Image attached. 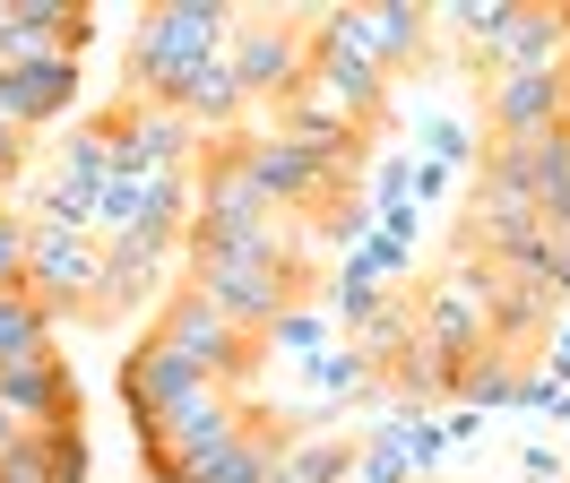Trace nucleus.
Instances as JSON below:
<instances>
[{"instance_id": "423d86ee", "label": "nucleus", "mask_w": 570, "mask_h": 483, "mask_svg": "<svg viewBox=\"0 0 570 483\" xmlns=\"http://www.w3.org/2000/svg\"><path fill=\"white\" fill-rule=\"evenodd\" d=\"M303 34H312V78H321L328 96H337L363 130H372V121L390 112V69H381L355 34H346V9H303Z\"/></svg>"}, {"instance_id": "f03ea898", "label": "nucleus", "mask_w": 570, "mask_h": 483, "mask_svg": "<svg viewBox=\"0 0 570 483\" xmlns=\"http://www.w3.org/2000/svg\"><path fill=\"white\" fill-rule=\"evenodd\" d=\"M415 337H424L441 363H475V354L493 345V259L459 250L450 268L432 276L424 310H415Z\"/></svg>"}, {"instance_id": "79ce46f5", "label": "nucleus", "mask_w": 570, "mask_h": 483, "mask_svg": "<svg viewBox=\"0 0 570 483\" xmlns=\"http://www.w3.org/2000/svg\"><path fill=\"white\" fill-rule=\"evenodd\" d=\"M0 18H9V9H0Z\"/></svg>"}, {"instance_id": "a878e982", "label": "nucleus", "mask_w": 570, "mask_h": 483, "mask_svg": "<svg viewBox=\"0 0 570 483\" xmlns=\"http://www.w3.org/2000/svg\"><path fill=\"white\" fill-rule=\"evenodd\" d=\"M406 345H415V310H406V303H381L372 319H363V345H355V354L372 363V372H390Z\"/></svg>"}, {"instance_id": "cd10ccee", "label": "nucleus", "mask_w": 570, "mask_h": 483, "mask_svg": "<svg viewBox=\"0 0 570 483\" xmlns=\"http://www.w3.org/2000/svg\"><path fill=\"white\" fill-rule=\"evenodd\" d=\"M510 18H519V0H450V9H432V27H459L475 43H493Z\"/></svg>"}, {"instance_id": "f257e3e1", "label": "nucleus", "mask_w": 570, "mask_h": 483, "mask_svg": "<svg viewBox=\"0 0 570 483\" xmlns=\"http://www.w3.org/2000/svg\"><path fill=\"white\" fill-rule=\"evenodd\" d=\"M234 18L243 9H225V0H156V9H139V27H130V87H139V103H174L181 78L234 43Z\"/></svg>"}, {"instance_id": "9d476101", "label": "nucleus", "mask_w": 570, "mask_h": 483, "mask_svg": "<svg viewBox=\"0 0 570 483\" xmlns=\"http://www.w3.org/2000/svg\"><path fill=\"white\" fill-rule=\"evenodd\" d=\"M52 423H78V379L61 354H36V363H0V448L27 441V432H52Z\"/></svg>"}, {"instance_id": "dca6fc26", "label": "nucleus", "mask_w": 570, "mask_h": 483, "mask_svg": "<svg viewBox=\"0 0 570 483\" xmlns=\"http://www.w3.org/2000/svg\"><path fill=\"white\" fill-rule=\"evenodd\" d=\"M493 138H544L570 121V78L562 69H519V78H493Z\"/></svg>"}, {"instance_id": "2eb2a0df", "label": "nucleus", "mask_w": 570, "mask_h": 483, "mask_svg": "<svg viewBox=\"0 0 570 483\" xmlns=\"http://www.w3.org/2000/svg\"><path fill=\"white\" fill-rule=\"evenodd\" d=\"M346 34H355L372 61L390 69H424V52H432V9H415V0H355L346 9Z\"/></svg>"}, {"instance_id": "5701e85b", "label": "nucleus", "mask_w": 570, "mask_h": 483, "mask_svg": "<svg viewBox=\"0 0 570 483\" xmlns=\"http://www.w3.org/2000/svg\"><path fill=\"white\" fill-rule=\"evenodd\" d=\"M519 379H528V372H519L501 345H484L475 363H459V388H450V397L475 406V414H493V406H519Z\"/></svg>"}, {"instance_id": "58836bf2", "label": "nucleus", "mask_w": 570, "mask_h": 483, "mask_svg": "<svg viewBox=\"0 0 570 483\" xmlns=\"http://www.w3.org/2000/svg\"><path fill=\"white\" fill-rule=\"evenodd\" d=\"M519 466H528V483H562V457H553V448H519Z\"/></svg>"}, {"instance_id": "f8f14e48", "label": "nucleus", "mask_w": 570, "mask_h": 483, "mask_svg": "<svg viewBox=\"0 0 570 483\" xmlns=\"http://www.w3.org/2000/svg\"><path fill=\"white\" fill-rule=\"evenodd\" d=\"M208 388H216V379L199 372L190 354H174L165 337H147L139 354L121 363V406H130V423H139V432H156V423H165L174 406H190V397H208Z\"/></svg>"}, {"instance_id": "412c9836", "label": "nucleus", "mask_w": 570, "mask_h": 483, "mask_svg": "<svg viewBox=\"0 0 570 483\" xmlns=\"http://www.w3.org/2000/svg\"><path fill=\"white\" fill-rule=\"evenodd\" d=\"M553 319H562V303L544 294V285H519V276H493V345L519 363L535 337H553Z\"/></svg>"}, {"instance_id": "bb28decb", "label": "nucleus", "mask_w": 570, "mask_h": 483, "mask_svg": "<svg viewBox=\"0 0 570 483\" xmlns=\"http://www.w3.org/2000/svg\"><path fill=\"white\" fill-rule=\"evenodd\" d=\"M61 172H78V181H96V190H105L112 172V121H78L70 130V147H61Z\"/></svg>"}, {"instance_id": "0eeeda50", "label": "nucleus", "mask_w": 570, "mask_h": 483, "mask_svg": "<svg viewBox=\"0 0 570 483\" xmlns=\"http://www.w3.org/2000/svg\"><path fill=\"white\" fill-rule=\"evenodd\" d=\"M96 285H105V241L78 234V225H27V294H36L52 319L61 310H96Z\"/></svg>"}, {"instance_id": "ea45409f", "label": "nucleus", "mask_w": 570, "mask_h": 483, "mask_svg": "<svg viewBox=\"0 0 570 483\" xmlns=\"http://www.w3.org/2000/svg\"><path fill=\"white\" fill-rule=\"evenodd\" d=\"M553 354H570V303H562V319H553Z\"/></svg>"}, {"instance_id": "4be33fe9", "label": "nucleus", "mask_w": 570, "mask_h": 483, "mask_svg": "<svg viewBox=\"0 0 570 483\" xmlns=\"http://www.w3.org/2000/svg\"><path fill=\"white\" fill-rule=\"evenodd\" d=\"M268 483H355V441H328V432H303V441H285L277 475Z\"/></svg>"}, {"instance_id": "b1692460", "label": "nucleus", "mask_w": 570, "mask_h": 483, "mask_svg": "<svg viewBox=\"0 0 570 483\" xmlns=\"http://www.w3.org/2000/svg\"><path fill=\"white\" fill-rule=\"evenodd\" d=\"M52 354V310L18 285V294H0V363H36Z\"/></svg>"}, {"instance_id": "9b49d317", "label": "nucleus", "mask_w": 570, "mask_h": 483, "mask_svg": "<svg viewBox=\"0 0 570 483\" xmlns=\"http://www.w3.org/2000/svg\"><path fill=\"white\" fill-rule=\"evenodd\" d=\"M112 165L121 172H199V130L174 103H121L112 112Z\"/></svg>"}, {"instance_id": "473e14b6", "label": "nucleus", "mask_w": 570, "mask_h": 483, "mask_svg": "<svg viewBox=\"0 0 570 483\" xmlns=\"http://www.w3.org/2000/svg\"><path fill=\"white\" fill-rule=\"evenodd\" d=\"M312 379H321L328 397H372V388H381V372H372L363 354H321V363H312Z\"/></svg>"}, {"instance_id": "2f4dec72", "label": "nucleus", "mask_w": 570, "mask_h": 483, "mask_svg": "<svg viewBox=\"0 0 570 483\" xmlns=\"http://www.w3.org/2000/svg\"><path fill=\"white\" fill-rule=\"evenodd\" d=\"M36 441H43V475L52 483H87V432H78V423H52Z\"/></svg>"}, {"instance_id": "1a4fd4ad", "label": "nucleus", "mask_w": 570, "mask_h": 483, "mask_svg": "<svg viewBox=\"0 0 570 483\" xmlns=\"http://www.w3.org/2000/svg\"><path fill=\"white\" fill-rule=\"evenodd\" d=\"M225 165L243 172V181H250V190H259L268 207H277V216H312V207H321L328 190H337V181H328V172L312 165L303 147H285V138H268V130L225 138Z\"/></svg>"}, {"instance_id": "ddd939ff", "label": "nucleus", "mask_w": 570, "mask_h": 483, "mask_svg": "<svg viewBox=\"0 0 570 483\" xmlns=\"http://www.w3.org/2000/svg\"><path fill=\"white\" fill-rule=\"evenodd\" d=\"M259 414L234 397V388H208V397H190V406H174L156 432H139V448L147 457H174V466H190V457H208V448H225V441H243Z\"/></svg>"}, {"instance_id": "f3484780", "label": "nucleus", "mask_w": 570, "mask_h": 483, "mask_svg": "<svg viewBox=\"0 0 570 483\" xmlns=\"http://www.w3.org/2000/svg\"><path fill=\"white\" fill-rule=\"evenodd\" d=\"M78 69L87 61H36V69H0V112L18 121V130H36V121H61L78 103Z\"/></svg>"}, {"instance_id": "e433bc0d", "label": "nucleus", "mask_w": 570, "mask_h": 483, "mask_svg": "<svg viewBox=\"0 0 570 483\" xmlns=\"http://www.w3.org/2000/svg\"><path fill=\"white\" fill-rule=\"evenodd\" d=\"M381 303H390V294H381L372 276H337V319H355V328H363V319H372Z\"/></svg>"}, {"instance_id": "c85d7f7f", "label": "nucleus", "mask_w": 570, "mask_h": 483, "mask_svg": "<svg viewBox=\"0 0 570 483\" xmlns=\"http://www.w3.org/2000/svg\"><path fill=\"white\" fill-rule=\"evenodd\" d=\"M406 268H415V250L397 234H363L355 259H346V276H372V285H390V276H406Z\"/></svg>"}, {"instance_id": "f704fd0d", "label": "nucleus", "mask_w": 570, "mask_h": 483, "mask_svg": "<svg viewBox=\"0 0 570 483\" xmlns=\"http://www.w3.org/2000/svg\"><path fill=\"white\" fill-rule=\"evenodd\" d=\"M18 285H27V216L0 207V294H18Z\"/></svg>"}, {"instance_id": "393cba45", "label": "nucleus", "mask_w": 570, "mask_h": 483, "mask_svg": "<svg viewBox=\"0 0 570 483\" xmlns=\"http://www.w3.org/2000/svg\"><path fill=\"white\" fill-rule=\"evenodd\" d=\"M390 379H397V406H432V397H450V388H459V363H441V354L415 337V345L390 363Z\"/></svg>"}, {"instance_id": "aec40b11", "label": "nucleus", "mask_w": 570, "mask_h": 483, "mask_svg": "<svg viewBox=\"0 0 570 483\" xmlns=\"http://www.w3.org/2000/svg\"><path fill=\"white\" fill-rule=\"evenodd\" d=\"M243 78H234V43L225 52H208V61L181 78V96H174V112L190 121V130H234V112H243Z\"/></svg>"}, {"instance_id": "39448f33", "label": "nucleus", "mask_w": 570, "mask_h": 483, "mask_svg": "<svg viewBox=\"0 0 570 483\" xmlns=\"http://www.w3.org/2000/svg\"><path fill=\"white\" fill-rule=\"evenodd\" d=\"M234 78H243L250 103L303 96V87H312V43H303V18L243 9V18H234Z\"/></svg>"}, {"instance_id": "c9c22d12", "label": "nucleus", "mask_w": 570, "mask_h": 483, "mask_svg": "<svg viewBox=\"0 0 570 483\" xmlns=\"http://www.w3.org/2000/svg\"><path fill=\"white\" fill-rule=\"evenodd\" d=\"M363 207H372V216H390V207H415V199H406V165H372V181H363Z\"/></svg>"}, {"instance_id": "6ab92c4d", "label": "nucleus", "mask_w": 570, "mask_h": 483, "mask_svg": "<svg viewBox=\"0 0 570 483\" xmlns=\"http://www.w3.org/2000/svg\"><path fill=\"white\" fill-rule=\"evenodd\" d=\"M277 457H285V423H268V414H259L243 441L190 457V466H181V483H268V475H277Z\"/></svg>"}, {"instance_id": "a19ab883", "label": "nucleus", "mask_w": 570, "mask_h": 483, "mask_svg": "<svg viewBox=\"0 0 570 483\" xmlns=\"http://www.w3.org/2000/svg\"><path fill=\"white\" fill-rule=\"evenodd\" d=\"M562 18H570V9H562ZM562 52H570V43H562Z\"/></svg>"}, {"instance_id": "a211bd4d", "label": "nucleus", "mask_w": 570, "mask_h": 483, "mask_svg": "<svg viewBox=\"0 0 570 483\" xmlns=\"http://www.w3.org/2000/svg\"><path fill=\"white\" fill-rule=\"evenodd\" d=\"M562 43H570V18H562V9H519V18L484 43V61H493V78H519V69H562Z\"/></svg>"}, {"instance_id": "37998d69", "label": "nucleus", "mask_w": 570, "mask_h": 483, "mask_svg": "<svg viewBox=\"0 0 570 483\" xmlns=\"http://www.w3.org/2000/svg\"><path fill=\"white\" fill-rule=\"evenodd\" d=\"M562 483H570V475H562Z\"/></svg>"}, {"instance_id": "c756f323", "label": "nucleus", "mask_w": 570, "mask_h": 483, "mask_svg": "<svg viewBox=\"0 0 570 483\" xmlns=\"http://www.w3.org/2000/svg\"><path fill=\"white\" fill-rule=\"evenodd\" d=\"M355 483H415V466H406V441H397V432H372V441L355 448Z\"/></svg>"}, {"instance_id": "7c9ffc66", "label": "nucleus", "mask_w": 570, "mask_h": 483, "mask_svg": "<svg viewBox=\"0 0 570 483\" xmlns=\"http://www.w3.org/2000/svg\"><path fill=\"white\" fill-rule=\"evenodd\" d=\"M415 138H424V156L432 165H475V138H466V121H450V112H424V121H415Z\"/></svg>"}, {"instance_id": "4c0bfd02", "label": "nucleus", "mask_w": 570, "mask_h": 483, "mask_svg": "<svg viewBox=\"0 0 570 483\" xmlns=\"http://www.w3.org/2000/svg\"><path fill=\"white\" fill-rule=\"evenodd\" d=\"M450 181H459V172H450V165H432V156H415V165H406V199H450Z\"/></svg>"}, {"instance_id": "6e6552de", "label": "nucleus", "mask_w": 570, "mask_h": 483, "mask_svg": "<svg viewBox=\"0 0 570 483\" xmlns=\"http://www.w3.org/2000/svg\"><path fill=\"white\" fill-rule=\"evenodd\" d=\"M268 138H285V147H303L312 165L346 190V172H355V156H363V121L346 112V103L328 96L321 78L303 87V96H285V103H268Z\"/></svg>"}, {"instance_id": "4468645a", "label": "nucleus", "mask_w": 570, "mask_h": 483, "mask_svg": "<svg viewBox=\"0 0 570 483\" xmlns=\"http://www.w3.org/2000/svg\"><path fill=\"white\" fill-rule=\"evenodd\" d=\"M181 250V234H165V225H139V234L105 241V285H96V319H130V310L156 294V276H165V259Z\"/></svg>"}, {"instance_id": "20e7f679", "label": "nucleus", "mask_w": 570, "mask_h": 483, "mask_svg": "<svg viewBox=\"0 0 570 483\" xmlns=\"http://www.w3.org/2000/svg\"><path fill=\"white\" fill-rule=\"evenodd\" d=\"M147 337H165L174 354H190L216 388H243V379L259 372V337L234 328V319H225L208 294H190V285H181L174 303H156V328H147Z\"/></svg>"}, {"instance_id": "72a5a7b5", "label": "nucleus", "mask_w": 570, "mask_h": 483, "mask_svg": "<svg viewBox=\"0 0 570 483\" xmlns=\"http://www.w3.org/2000/svg\"><path fill=\"white\" fill-rule=\"evenodd\" d=\"M268 345H277V354H312V363H321V354H328V319H321V310H285L277 328H268Z\"/></svg>"}, {"instance_id": "7ed1b4c3", "label": "nucleus", "mask_w": 570, "mask_h": 483, "mask_svg": "<svg viewBox=\"0 0 570 483\" xmlns=\"http://www.w3.org/2000/svg\"><path fill=\"white\" fill-rule=\"evenodd\" d=\"M294 285L303 268H268V259H234V250H208V241H190V294H208L234 328H277L285 310H294Z\"/></svg>"}]
</instances>
